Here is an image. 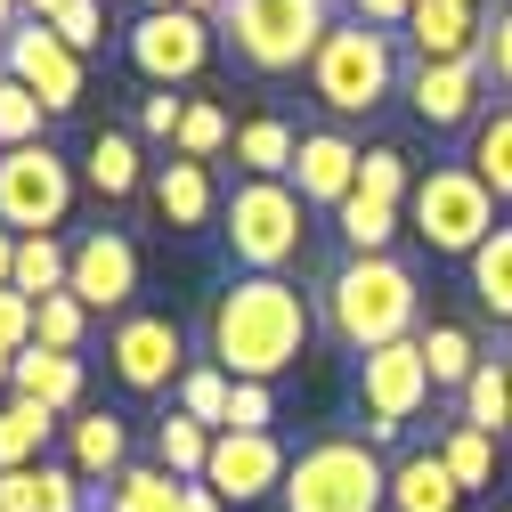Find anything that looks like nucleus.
Segmentation results:
<instances>
[{
    "label": "nucleus",
    "instance_id": "nucleus-1",
    "mask_svg": "<svg viewBox=\"0 0 512 512\" xmlns=\"http://www.w3.org/2000/svg\"><path fill=\"white\" fill-rule=\"evenodd\" d=\"M212 366H228L236 382H277L285 366H301L317 317H309V293L293 277H236L220 301H212Z\"/></svg>",
    "mask_w": 512,
    "mask_h": 512
},
{
    "label": "nucleus",
    "instance_id": "nucleus-2",
    "mask_svg": "<svg viewBox=\"0 0 512 512\" xmlns=\"http://www.w3.org/2000/svg\"><path fill=\"white\" fill-rule=\"evenodd\" d=\"M317 317L342 350H382V342H415L423 334V285L399 252H366V261H342L326 285H317Z\"/></svg>",
    "mask_w": 512,
    "mask_h": 512
},
{
    "label": "nucleus",
    "instance_id": "nucleus-3",
    "mask_svg": "<svg viewBox=\"0 0 512 512\" xmlns=\"http://www.w3.org/2000/svg\"><path fill=\"white\" fill-rule=\"evenodd\" d=\"M212 33L244 74H309L317 41L334 33V0H220Z\"/></svg>",
    "mask_w": 512,
    "mask_h": 512
},
{
    "label": "nucleus",
    "instance_id": "nucleus-4",
    "mask_svg": "<svg viewBox=\"0 0 512 512\" xmlns=\"http://www.w3.org/2000/svg\"><path fill=\"white\" fill-rule=\"evenodd\" d=\"M399 82H407L399 41L358 25V17H334V33L317 41V57H309V98L334 114V131L358 122V114H374L382 98H399Z\"/></svg>",
    "mask_w": 512,
    "mask_h": 512
},
{
    "label": "nucleus",
    "instance_id": "nucleus-5",
    "mask_svg": "<svg viewBox=\"0 0 512 512\" xmlns=\"http://www.w3.org/2000/svg\"><path fill=\"white\" fill-rule=\"evenodd\" d=\"M277 496H285V512H391V464L374 456V439L326 431L293 456Z\"/></svg>",
    "mask_w": 512,
    "mask_h": 512
},
{
    "label": "nucleus",
    "instance_id": "nucleus-6",
    "mask_svg": "<svg viewBox=\"0 0 512 512\" xmlns=\"http://www.w3.org/2000/svg\"><path fill=\"white\" fill-rule=\"evenodd\" d=\"M301 236H309V204L285 179H236L220 196V244L244 277H285Z\"/></svg>",
    "mask_w": 512,
    "mask_h": 512
},
{
    "label": "nucleus",
    "instance_id": "nucleus-7",
    "mask_svg": "<svg viewBox=\"0 0 512 512\" xmlns=\"http://www.w3.org/2000/svg\"><path fill=\"white\" fill-rule=\"evenodd\" d=\"M407 228H415L431 252H447V261H472V252H480L504 220H496V196H488L464 163H431V171H415Z\"/></svg>",
    "mask_w": 512,
    "mask_h": 512
},
{
    "label": "nucleus",
    "instance_id": "nucleus-8",
    "mask_svg": "<svg viewBox=\"0 0 512 512\" xmlns=\"http://www.w3.org/2000/svg\"><path fill=\"white\" fill-rule=\"evenodd\" d=\"M74 212V163L49 139L0 147V228L9 236H57V220Z\"/></svg>",
    "mask_w": 512,
    "mask_h": 512
},
{
    "label": "nucleus",
    "instance_id": "nucleus-9",
    "mask_svg": "<svg viewBox=\"0 0 512 512\" xmlns=\"http://www.w3.org/2000/svg\"><path fill=\"white\" fill-rule=\"evenodd\" d=\"M106 366H114L122 391L155 399V391H179V374L196 366V358H187L179 317H163V309H122L114 334H106Z\"/></svg>",
    "mask_w": 512,
    "mask_h": 512
},
{
    "label": "nucleus",
    "instance_id": "nucleus-10",
    "mask_svg": "<svg viewBox=\"0 0 512 512\" xmlns=\"http://www.w3.org/2000/svg\"><path fill=\"white\" fill-rule=\"evenodd\" d=\"M122 49H131V66H139L155 90H179V82H196V74L212 66L220 33H212V17H196V9H139V25L122 33Z\"/></svg>",
    "mask_w": 512,
    "mask_h": 512
},
{
    "label": "nucleus",
    "instance_id": "nucleus-11",
    "mask_svg": "<svg viewBox=\"0 0 512 512\" xmlns=\"http://www.w3.org/2000/svg\"><path fill=\"white\" fill-rule=\"evenodd\" d=\"M431 399V366H423V342H382L358 358V415H366V439H399Z\"/></svg>",
    "mask_w": 512,
    "mask_h": 512
},
{
    "label": "nucleus",
    "instance_id": "nucleus-12",
    "mask_svg": "<svg viewBox=\"0 0 512 512\" xmlns=\"http://www.w3.org/2000/svg\"><path fill=\"white\" fill-rule=\"evenodd\" d=\"M0 74H17L49 114H74L82 98H90V82H82V57L66 49V41H57L41 17H25L9 41H0Z\"/></svg>",
    "mask_w": 512,
    "mask_h": 512
},
{
    "label": "nucleus",
    "instance_id": "nucleus-13",
    "mask_svg": "<svg viewBox=\"0 0 512 512\" xmlns=\"http://www.w3.org/2000/svg\"><path fill=\"white\" fill-rule=\"evenodd\" d=\"M285 472H293V447L277 431H220L212 464H204V488L220 504H261V496L285 488Z\"/></svg>",
    "mask_w": 512,
    "mask_h": 512
},
{
    "label": "nucleus",
    "instance_id": "nucleus-14",
    "mask_svg": "<svg viewBox=\"0 0 512 512\" xmlns=\"http://www.w3.org/2000/svg\"><path fill=\"white\" fill-rule=\"evenodd\" d=\"M399 98L415 106L423 131H472V122L488 114V74H480V57H456V66H407Z\"/></svg>",
    "mask_w": 512,
    "mask_h": 512
},
{
    "label": "nucleus",
    "instance_id": "nucleus-15",
    "mask_svg": "<svg viewBox=\"0 0 512 512\" xmlns=\"http://www.w3.org/2000/svg\"><path fill=\"white\" fill-rule=\"evenodd\" d=\"M358 155H366V147H358L350 131H334V122H326V131H301L285 187H293L309 212H342V204L358 196Z\"/></svg>",
    "mask_w": 512,
    "mask_h": 512
},
{
    "label": "nucleus",
    "instance_id": "nucleus-16",
    "mask_svg": "<svg viewBox=\"0 0 512 512\" xmlns=\"http://www.w3.org/2000/svg\"><path fill=\"white\" fill-rule=\"evenodd\" d=\"M66 293H74L82 309H131V293H139V244L122 236V228H90V236H74Z\"/></svg>",
    "mask_w": 512,
    "mask_h": 512
},
{
    "label": "nucleus",
    "instance_id": "nucleus-17",
    "mask_svg": "<svg viewBox=\"0 0 512 512\" xmlns=\"http://www.w3.org/2000/svg\"><path fill=\"white\" fill-rule=\"evenodd\" d=\"M415 66H456V57H480V9L472 0H415V17L399 25Z\"/></svg>",
    "mask_w": 512,
    "mask_h": 512
},
{
    "label": "nucleus",
    "instance_id": "nucleus-18",
    "mask_svg": "<svg viewBox=\"0 0 512 512\" xmlns=\"http://www.w3.org/2000/svg\"><path fill=\"white\" fill-rule=\"evenodd\" d=\"M147 204H155V220L171 228V236H187V228H204V220H220V179H212V163H155L147 171Z\"/></svg>",
    "mask_w": 512,
    "mask_h": 512
},
{
    "label": "nucleus",
    "instance_id": "nucleus-19",
    "mask_svg": "<svg viewBox=\"0 0 512 512\" xmlns=\"http://www.w3.org/2000/svg\"><path fill=\"white\" fill-rule=\"evenodd\" d=\"M66 464H74L82 480H106V488L131 472V431H122L114 407H82V415L66 423Z\"/></svg>",
    "mask_w": 512,
    "mask_h": 512
},
{
    "label": "nucleus",
    "instance_id": "nucleus-20",
    "mask_svg": "<svg viewBox=\"0 0 512 512\" xmlns=\"http://www.w3.org/2000/svg\"><path fill=\"white\" fill-rule=\"evenodd\" d=\"M82 187L98 204H131L147 196V155H139V131H98L82 147Z\"/></svg>",
    "mask_w": 512,
    "mask_h": 512
},
{
    "label": "nucleus",
    "instance_id": "nucleus-21",
    "mask_svg": "<svg viewBox=\"0 0 512 512\" xmlns=\"http://www.w3.org/2000/svg\"><path fill=\"white\" fill-rule=\"evenodd\" d=\"M82 358H57V350H17V366H9V399H33V407H49V415H82Z\"/></svg>",
    "mask_w": 512,
    "mask_h": 512
},
{
    "label": "nucleus",
    "instance_id": "nucleus-22",
    "mask_svg": "<svg viewBox=\"0 0 512 512\" xmlns=\"http://www.w3.org/2000/svg\"><path fill=\"white\" fill-rule=\"evenodd\" d=\"M0 504L9 512H90V488L74 464H25V472H0Z\"/></svg>",
    "mask_w": 512,
    "mask_h": 512
},
{
    "label": "nucleus",
    "instance_id": "nucleus-23",
    "mask_svg": "<svg viewBox=\"0 0 512 512\" xmlns=\"http://www.w3.org/2000/svg\"><path fill=\"white\" fill-rule=\"evenodd\" d=\"M456 163L488 187L496 204H512V106H504V98H496V106L472 122V131H464V155H456Z\"/></svg>",
    "mask_w": 512,
    "mask_h": 512
},
{
    "label": "nucleus",
    "instance_id": "nucleus-24",
    "mask_svg": "<svg viewBox=\"0 0 512 512\" xmlns=\"http://www.w3.org/2000/svg\"><path fill=\"white\" fill-rule=\"evenodd\" d=\"M456 504H464V488L439 464V447H415V456L391 464V512H456Z\"/></svg>",
    "mask_w": 512,
    "mask_h": 512
},
{
    "label": "nucleus",
    "instance_id": "nucleus-25",
    "mask_svg": "<svg viewBox=\"0 0 512 512\" xmlns=\"http://www.w3.org/2000/svg\"><path fill=\"white\" fill-rule=\"evenodd\" d=\"M293 147H301V131H293L285 114H252V122H236V139H228L236 179H285L293 171Z\"/></svg>",
    "mask_w": 512,
    "mask_h": 512
},
{
    "label": "nucleus",
    "instance_id": "nucleus-26",
    "mask_svg": "<svg viewBox=\"0 0 512 512\" xmlns=\"http://www.w3.org/2000/svg\"><path fill=\"white\" fill-rule=\"evenodd\" d=\"M415 342H423V366H431V391H456V399H464V382H472L480 358H488V350L472 342V326H456V317H431Z\"/></svg>",
    "mask_w": 512,
    "mask_h": 512
},
{
    "label": "nucleus",
    "instance_id": "nucleus-27",
    "mask_svg": "<svg viewBox=\"0 0 512 512\" xmlns=\"http://www.w3.org/2000/svg\"><path fill=\"white\" fill-rule=\"evenodd\" d=\"M456 423H472V431H488V439L512 431V366H504V358H480V374L464 382V399H456Z\"/></svg>",
    "mask_w": 512,
    "mask_h": 512
},
{
    "label": "nucleus",
    "instance_id": "nucleus-28",
    "mask_svg": "<svg viewBox=\"0 0 512 512\" xmlns=\"http://www.w3.org/2000/svg\"><path fill=\"white\" fill-rule=\"evenodd\" d=\"M57 415L33 407V399H0V472H25V464H49L41 447H49Z\"/></svg>",
    "mask_w": 512,
    "mask_h": 512
},
{
    "label": "nucleus",
    "instance_id": "nucleus-29",
    "mask_svg": "<svg viewBox=\"0 0 512 512\" xmlns=\"http://www.w3.org/2000/svg\"><path fill=\"white\" fill-rule=\"evenodd\" d=\"M464 269H472V301H480V309L496 317V326L512 334V228H496V236L472 252Z\"/></svg>",
    "mask_w": 512,
    "mask_h": 512
},
{
    "label": "nucleus",
    "instance_id": "nucleus-30",
    "mask_svg": "<svg viewBox=\"0 0 512 512\" xmlns=\"http://www.w3.org/2000/svg\"><path fill=\"white\" fill-rule=\"evenodd\" d=\"M228 391H236V374H228V366H212V358H196V366L179 374L171 407H179L187 423H204V431H228Z\"/></svg>",
    "mask_w": 512,
    "mask_h": 512
},
{
    "label": "nucleus",
    "instance_id": "nucleus-31",
    "mask_svg": "<svg viewBox=\"0 0 512 512\" xmlns=\"http://www.w3.org/2000/svg\"><path fill=\"white\" fill-rule=\"evenodd\" d=\"M66 269H74V244H57V236H17V277H9V293L49 301V293H66Z\"/></svg>",
    "mask_w": 512,
    "mask_h": 512
},
{
    "label": "nucleus",
    "instance_id": "nucleus-32",
    "mask_svg": "<svg viewBox=\"0 0 512 512\" xmlns=\"http://www.w3.org/2000/svg\"><path fill=\"white\" fill-rule=\"evenodd\" d=\"M334 236H342V252H350V261H366V252H391V244H399V204L350 196V204L334 212Z\"/></svg>",
    "mask_w": 512,
    "mask_h": 512
},
{
    "label": "nucleus",
    "instance_id": "nucleus-33",
    "mask_svg": "<svg viewBox=\"0 0 512 512\" xmlns=\"http://www.w3.org/2000/svg\"><path fill=\"white\" fill-rule=\"evenodd\" d=\"M212 439L220 431H204V423H187L179 407L155 423V464L171 472V480H204V464H212Z\"/></svg>",
    "mask_w": 512,
    "mask_h": 512
},
{
    "label": "nucleus",
    "instance_id": "nucleus-34",
    "mask_svg": "<svg viewBox=\"0 0 512 512\" xmlns=\"http://www.w3.org/2000/svg\"><path fill=\"white\" fill-rule=\"evenodd\" d=\"M439 464L456 472V488L472 496V488H488V480H496V439H488V431H472V423H456V415H447V423H439Z\"/></svg>",
    "mask_w": 512,
    "mask_h": 512
},
{
    "label": "nucleus",
    "instance_id": "nucleus-35",
    "mask_svg": "<svg viewBox=\"0 0 512 512\" xmlns=\"http://www.w3.org/2000/svg\"><path fill=\"white\" fill-rule=\"evenodd\" d=\"M228 139H236L228 106H212V98H187V122H179L171 155H179V163H220V155H228Z\"/></svg>",
    "mask_w": 512,
    "mask_h": 512
},
{
    "label": "nucleus",
    "instance_id": "nucleus-36",
    "mask_svg": "<svg viewBox=\"0 0 512 512\" xmlns=\"http://www.w3.org/2000/svg\"><path fill=\"white\" fill-rule=\"evenodd\" d=\"M179 488L187 480H171L163 464H131V472L106 488V512H179Z\"/></svg>",
    "mask_w": 512,
    "mask_h": 512
},
{
    "label": "nucleus",
    "instance_id": "nucleus-37",
    "mask_svg": "<svg viewBox=\"0 0 512 512\" xmlns=\"http://www.w3.org/2000/svg\"><path fill=\"white\" fill-rule=\"evenodd\" d=\"M82 334H90V309H82L74 293H49V301H33V342H41V350H57V358H82Z\"/></svg>",
    "mask_w": 512,
    "mask_h": 512
},
{
    "label": "nucleus",
    "instance_id": "nucleus-38",
    "mask_svg": "<svg viewBox=\"0 0 512 512\" xmlns=\"http://www.w3.org/2000/svg\"><path fill=\"white\" fill-rule=\"evenodd\" d=\"M358 196H374V204H407V196H415L407 155H399V147H366V155H358Z\"/></svg>",
    "mask_w": 512,
    "mask_h": 512
},
{
    "label": "nucleus",
    "instance_id": "nucleus-39",
    "mask_svg": "<svg viewBox=\"0 0 512 512\" xmlns=\"http://www.w3.org/2000/svg\"><path fill=\"white\" fill-rule=\"evenodd\" d=\"M41 114H49V106H41L17 74H0V147H33V139H41Z\"/></svg>",
    "mask_w": 512,
    "mask_h": 512
},
{
    "label": "nucleus",
    "instance_id": "nucleus-40",
    "mask_svg": "<svg viewBox=\"0 0 512 512\" xmlns=\"http://www.w3.org/2000/svg\"><path fill=\"white\" fill-rule=\"evenodd\" d=\"M480 74H488V90H504V106H512V0L480 17Z\"/></svg>",
    "mask_w": 512,
    "mask_h": 512
},
{
    "label": "nucleus",
    "instance_id": "nucleus-41",
    "mask_svg": "<svg viewBox=\"0 0 512 512\" xmlns=\"http://www.w3.org/2000/svg\"><path fill=\"white\" fill-rule=\"evenodd\" d=\"M57 41H66L74 57H90V49H106V9H98V0H66V9H57V17H41Z\"/></svg>",
    "mask_w": 512,
    "mask_h": 512
},
{
    "label": "nucleus",
    "instance_id": "nucleus-42",
    "mask_svg": "<svg viewBox=\"0 0 512 512\" xmlns=\"http://www.w3.org/2000/svg\"><path fill=\"white\" fill-rule=\"evenodd\" d=\"M179 122H187V98H171V90H147L131 131H139V139H155V147H171V139H179Z\"/></svg>",
    "mask_w": 512,
    "mask_h": 512
},
{
    "label": "nucleus",
    "instance_id": "nucleus-43",
    "mask_svg": "<svg viewBox=\"0 0 512 512\" xmlns=\"http://www.w3.org/2000/svg\"><path fill=\"white\" fill-rule=\"evenodd\" d=\"M277 423V391L269 382H236L228 391V431H269Z\"/></svg>",
    "mask_w": 512,
    "mask_h": 512
},
{
    "label": "nucleus",
    "instance_id": "nucleus-44",
    "mask_svg": "<svg viewBox=\"0 0 512 512\" xmlns=\"http://www.w3.org/2000/svg\"><path fill=\"white\" fill-rule=\"evenodd\" d=\"M0 350H33V301L0 293Z\"/></svg>",
    "mask_w": 512,
    "mask_h": 512
},
{
    "label": "nucleus",
    "instance_id": "nucleus-45",
    "mask_svg": "<svg viewBox=\"0 0 512 512\" xmlns=\"http://www.w3.org/2000/svg\"><path fill=\"white\" fill-rule=\"evenodd\" d=\"M350 17L374 25V33H399V25L415 17V0H350Z\"/></svg>",
    "mask_w": 512,
    "mask_h": 512
},
{
    "label": "nucleus",
    "instance_id": "nucleus-46",
    "mask_svg": "<svg viewBox=\"0 0 512 512\" xmlns=\"http://www.w3.org/2000/svg\"><path fill=\"white\" fill-rule=\"evenodd\" d=\"M179 512H228V504H220L204 480H187V488H179Z\"/></svg>",
    "mask_w": 512,
    "mask_h": 512
},
{
    "label": "nucleus",
    "instance_id": "nucleus-47",
    "mask_svg": "<svg viewBox=\"0 0 512 512\" xmlns=\"http://www.w3.org/2000/svg\"><path fill=\"white\" fill-rule=\"evenodd\" d=\"M9 277H17V236L0 228V293H9Z\"/></svg>",
    "mask_w": 512,
    "mask_h": 512
},
{
    "label": "nucleus",
    "instance_id": "nucleus-48",
    "mask_svg": "<svg viewBox=\"0 0 512 512\" xmlns=\"http://www.w3.org/2000/svg\"><path fill=\"white\" fill-rule=\"evenodd\" d=\"M17 9H25V17H57V9H66V0H17Z\"/></svg>",
    "mask_w": 512,
    "mask_h": 512
},
{
    "label": "nucleus",
    "instance_id": "nucleus-49",
    "mask_svg": "<svg viewBox=\"0 0 512 512\" xmlns=\"http://www.w3.org/2000/svg\"><path fill=\"white\" fill-rule=\"evenodd\" d=\"M25 25V9H17V0H0V33H17Z\"/></svg>",
    "mask_w": 512,
    "mask_h": 512
},
{
    "label": "nucleus",
    "instance_id": "nucleus-50",
    "mask_svg": "<svg viewBox=\"0 0 512 512\" xmlns=\"http://www.w3.org/2000/svg\"><path fill=\"white\" fill-rule=\"evenodd\" d=\"M9 366H17V350H0V391H9Z\"/></svg>",
    "mask_w": 512,
    "mask_h": 512
},
{
    "label": "nucleus",
    "instance_id": "nucleus-51",
    "mask_svg": "<svg viewBox=\"0 0 512 512\" xmlns=\"http://www.w3.org/2000/svg\"><path fill=\"white\" fill-rule=\"evenodd\" d=\"M139 9H179V0H139Z\"/></svg>",
    "mask_w": 512,
    "mask_h": 512
},
{
    "label": "nucleus",
    "instance_id": "nucleus-52",
    "mask_svg": "<svg viewBox=\"0 0 512 512\" xmlns=\"http://www.w3.org/2000/svg\"><path fill=\"white\" fill-rule=\"evenodd\" d=\"M504 366H512V350H504Z\"/></svg>",
    "mask_w": 512,
    "mask_h": 512
},
{
    "label": "nucleus",
    "instance_id": "nucleus-53",
    "mask_svg": "<svg viewBox=\"0 0 512 512\" xmlns=\"http://www.w3.org/2000/svg\"><path fill=\"white\" fill-rule=\"evenodd\" d=\"M472 9H480V0H472Z\"/></svg>",
    "mask_w": 512,
    "mask_h": 512
},
{
    "label": "nucleus",
    "instance_id": "nucleus-54",
    "mask_svg": "<svg viewBox=\"0 0 512 512\" xmlns=\"http://www.w3.org/2000/svg\"><path fill=\"white\" fill-rule=\"evenodd\" d=\"M0 512H9V504H0Z\"/></svg>",
    "mask_w": 512,
    "mask_h": 512
},
{
    "label": "nucleus",
    "instance_id": "nucleus-55",
    "mask_svg": "<svg viewBox=\"0 0 512 512\" xmlns=\"http://www.w3.org/2000/svg\"><path fill=\"white\" fill-rule=\"evenodd\" d=\"M0 41H9V33H0Z\"/></svg>",
    "mask_w": 512,
    "mask_h": 512
}]
</instances>
